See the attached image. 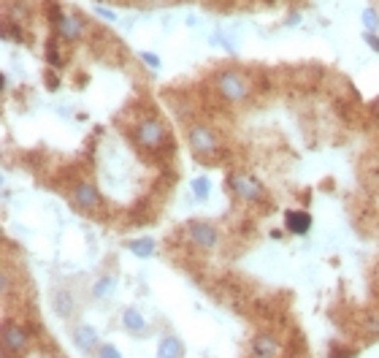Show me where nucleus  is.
<instances>
[{"label":"nucleus","mask_w":379,"mask_h":358,"mask_svg":"<svg viewBox=\"0 0 379 358\" xmlns=\"http://www.w3.org/2000/svg\"><path fill=\"white\" fill-rule=\"evenodd\" d=\"M214 90L222 95L225 101H230V104H244L249 98V93H252L249 82L239 71H233V68H222V71L214 74Z\"/></svg>","instance_id":"nucleus-1"},{"label":"nucleus","mask_w":379,"mask_h":358,"mask_svg":"<svg viewBox=\"0 0 379 358\" xmlns=\"http://www.w3.org/2000/svg\"><path fill=\"white\" fill-rule=\"evenodd\" d=\"M133 139L138 141V147H144V150H160L163 147V141H166V128L160 125V120H154V117H147V120H141L136 125V130H133Z\"/></svg>","instance_id":"nucleus-2"},{"label":"nucleus","mask_w":379,"mask_h":358,"mask_svg":"<svg viewBox=\"0 0 379 358\" xmlns=\"http://www.w3.org/2000/svg\"><path fill=\"white\" fill-rule=\"evenodd\" d=\"M187 144L196 155H214L220 150V141H217V133H214L209 125H190L187 128Z\"/></svg>","instance_id":"nucleus-3"},{"label":"nucleus","mask_w":379,"mask_h":358,"mask_svg":"<svg viewBox=\"0 0 379 358\" xmlns=\"http://www.w3.org/2000/svg\"><path fill=\"white\" fill-rule=\"evenodd\" d=\"M227 190L233 196L244 198V201H258L260 196H263V185L255 177H247V174H230L227 177Z\"/></svg>","instance_id":"nucleus-4"},{"label":"nucleus","mask_w":379,"mask_h":358,"mask_svg":"<svg viewBox=\"0 0 379 358\" xmlns=\"http://www.w3.org/2000/svg\"><path fill=\"white\" fill-rule=\"evenodd\" d=\"M55 33H57V38H62L65 44H76V41H81L84 38V33H87V25H84V19L76 14H65L55 22Z\"/></svg>","instance_id":"nucleus-5"},{"label":"nucleus","mask_w":379,"mask_h":358,"mask_svg":"<svg viewBox=\"0 0 379 358\" xmlns=\"http://www.w3.org/2000/svg\"><path fill=\"white\" fill-rule=\"evenodd\" d=\"M187 234H190V242L200 250H214L217 247V242H220V236L214 231L212 223H203V220H193L190 225H187Z\"/></svg>","instance_id":"nucleus-6"},{"label":"nucleus","mask_w":379,"mask_h":358,"mask_svg":"<svg viewBox=\"0 0 379 358\" xmlns=\"http://www.w3.org/2000/svg\"><path fill=\"white\" fill-rule=\"evenodd\" d=\"M28 342H30V337H28V331L22 326H16V323H6V326H3V350H6V353L25 350Z\"/></svg>","instance_id":"nucleus-7"},{"label":"nucleus","mask_w":379,"mask_h":358,"mask_svg":"<svg viewBox=\"0 0 379 358\" xmlns=\"http://www.w3.org/2000/svg\"><path fill=\"white\" fill-rule=\"evenodd\" d=\"M71 198L79 209H84V212H92L98 203H101V193H98V187L90 185V182H79L74 187V193H71Z\"/></svg>","instance_id":"nucleus-8"},{"label":"nucleus","mask_w":379,"mask_h":358,"mask_svg":"<svg viewBox=\"0 0 379 358\" xmlns=\"http://www.w3.org/2000/svg\"><path fill=\"white\" fill-rule=\"evenodd\" d=\"M252 356L255 358H276L279 356V342L268 334H258L252 340Z\"/></svg>","instance_id":"nucleus-9"},{"label":"nucleus","mask_w":379,"mask_h":358,"mask_svg":"<svg viewBox=\"0 0 379 358\" xmlns=\"http://www.w3.org/2000/svg\"><path fill=\"white\" fill-rule=\"evenodd\" d=\"M285 225H288L290 234L303 236L312 228V215L309 212H298V209H290L288 215H285Z\"/></svg>","instance_id":"nucleus-10"},{"label":"nucleus","mask_w":379,"mask_h":358,"mask_svg":"<svg viewBox=\"0 0 379 358\" xmlns=\"http://www.w3.org/2000/svg\"><path fill=\"white\" fill-rule=\"evenodd\" d=\"M122 326L128 328L130 334H144L147 320H144V315H141L136 307H128V310L122 312Z\"/></svg>","instance_id":"nucleus-11"},{"label":"nucleus","mask_w":379,"mask_h":358,"mask_svg":"<svg viewBox=\"0 0 379 358\" xmlns=\"http://www.w3.org/2000/svg\"><path fill=\"white\" fill-rule=\"evenodd\" d=\"M157 358H184V345L176 337H166V340H160Z\"/></svg>","instance_id":"nucleus-12"},{"label":"nucleus","mask_w":379,"mask_h":358,"mask_svg":"<svg viewBox=\"0 0 379 358\" xmlns=\"http://www.w3.org/2000/svg\"><path fill=\"white\" fill-rule=\"evenodd\" d=\"M74 342L81 347V350H92L95 345H98V334H95V328L92 326H79L74 334Z\"/></svg>","instance_id":"nucleus-13"},{"label":"nucleus","mask_w":379,"mask_h":358,"mask_svg":"<svg viewBox=\"0 0 379 358\" xmlns=\"http://www.w3.org/2000/svg\"><path fill=\"white\" fill-rule=\"evenodd\" d=\"M128 250L136 258H149L154 255V239H133V242H128Z\"/></svg>","instance_id":"nucleus-14"},{"label":"nucleus","mask_w":379,"mask_h":358,"mask_svg":"<svg viewBox=\"0 0 379 358\" xmlns=\"http://www.w3.org/2000/svg\"><path fill=\"white\" fill-rule=\"evenodd\" d=\"M190 190L196 193L198 201H206V198H209V193H212V179H209V177H198V179L190 182Z\"/></svg>","instance_id":"nucleus-15"},{"label":"nucleus","mask_w":379,"mask_h":358,"mask_svg":"<svg viewBox=\"0 0 379 358\" xmlns=\"http://www.w3.org/2000/svg\"><path fill=\"white\" fill-rule=\"evenodd\" d=\"M55 304H57V312H60L62 318H68V315L74 312V298H71L68 291H60V293L55 296Z\"/></svg>","instance_id":"nucleus-16"},{"label":"nucleus","mask_w":379,"mask_h":358,"mask_svg":"<svg viewBox=\"0 0 379 358\" xmlns=\"http://www.w3.org/2000/svg\"><path fill=\"white\" fill-rule=\"evenodd\" d=\"M92 293L98 298H106V296H111L114 293V277H101V280L95 282V288H92Z\"/></svg>","instance_id":"nucleus-17"},{"label":"nucleus","mask_w":379,"mask_h":358,"mask_svg":"<svg viewBox=\"0 0 379 358\" xmlns=\"http://www.w3.org/2000/svg\"><path fill=\"white\" fill-rule=\"evenodd\" d=\"M361 22L366 25V30L368 33H377L379 30V14H377V9H363V14H361Z\"/></svg>","instance_id":"nucleus-18"},{"label":"nucleus","mask_w":379,"mask_h":358,"mask_svg":"<svg viewBox=\"0 0 379 358\" xmlns=\"http://www.w3.org/2000/svg\"><path fill=\"white\" fill-rule=\"evenodd\" d=\"M98 358H122V356L114 345H103V347H98Z\"/></svg>","instance_id":"nucleus-19"},{"label":"nucleus","mask_w":379,"mask_h":358,"mask_svg":"<svg viewBox=\"0 0 379 358\" xmlns=\"http://www.w3.org/2000/svg\"><path fill=\"white\" fill-rule=\"evenodd\" d=\"M141 60L147 62L152 71H157V68H160V57H157V55H152V52H141Z\"/></svg>","instance_id":"nucleus-20"},{"label":"nucleus","mask_w":379,"mask_h":358,"mask_svg":"<svg viewBox=\"0 0 379 358\" xmlns=\"http://www.w3.org/2000/svg\"><path fill=\"white\" fill-rule=\"evenodd\" d=\"M95 14L101 16V19H106V22H114V19H117V14H114L111 9H103V6H95Z\"/></svg>","instance_id":"nucleus-21"},{"label":"nucleus","mask_w":379,"mask_h":358,"mask_svg":"<svg viewBox=\"0 0 379 358\" xmlns=\"http://www.w3.org/2000/svg\"><path fill=\"white\" fill-rule=\"evenodd\" d=\"M363 41H366V44H368L371 49H374V52H379V38L374 35V33L366 30V33H363Z\"/></svg>","instance_id":"nucleus-22"},{"label":"nucleus","mask_w":379,"mask_h":358,"mask_svg":"<svg viewBox=\"0 0 379 358\" xmlns=\"http://www.w3.org/2000/svg\"><path fill=\"white\" fill-rule=\"evenodd\" d=\"M3 285H0V291H3V296H6V293H9V291H11V274H9V269H3Z\"/></svg>","instance_id":"nucleus-23"},{"label":"nucleus","mask_w":379,"mask_h":358,"mask_svg":"<svg viewBox=\"0 0 379 358\" xmlns=\"http://www.w3.org/2000/svg\"><path fill=\"white\" fill-rule=\"evenodd\" d=\"M46 84H49V87H52V90H55V87H57V79L52 77V74H46Z\"/></svg>","instance_id":"nucleus-24"},{"label":"nucleus","mask_w":379,"mask_h":358,"mask_svg":"<svg viewBox=\"0 0 379 358\" xmlns=\"http://www.w3.org/2000/svg\"><path fill=\"white\" fill-rule=\"evenodd\" d=\"M295 22H301V14H290L288 16V25H295Z\"/></svg>","instance_id":"nucleus-25"},{"label":"nucleus","mask_w":379,"mask_h":358,"mask_svg":"<svg viewBox=\"0 0 379 358\" xmlns=\"http://www.w3.org/2000/svg\"><path fill=\"white\" fill-rule=\"evenodd\" d=\"M374 117H377V123H379V104L374 106Z\"/></svg>","instance_id":"nucleus-26"}]
</instances>
